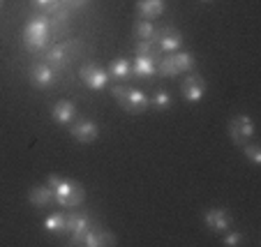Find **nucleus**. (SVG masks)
<instances>
[{"mask_svg": "<svg viewBox=\"0 0 261 247\" xmlns=\"http://www.w3.org/2000/svg\"><path fill=\"white\" fill-rule=\"evenodd\" d=\"M79 245H84V247H114V245H118V240H116V236L109 231V229L95 227L93 224V227L84 233Z\"/></svg>", "mask_w": 261, "mask_h": 247, "instance_id": "obj_10", "label": "nucleus"}, {"mask_svg": "<svg viewBox=\"0 0 261 247\" xmlns=\"http://www.w3.org/2000/svg\"><path fill=\"white\" fill-rule=\"evenodd\" d=\"M153 35H155L153 21L139 19L137 23H134V37H137V40H153Z\"/></svg>", "mask_w": 261, "mask_h": 247, "instance_id": "obj_21", "label": "nucleus"}, {"mask_svg": "<svg viewBox=\"0 0 261 247\" xmlns=\"http://www.w3.org/2000/svg\"><path fill=\"white\" fill-rule=\"evenodd\" d=\"M76 116H79V111H76L74 102H69V99H58L51 106V120L56 125H72L76 120Z\"/></svg>", "mask_w": 261, "mask_h": 247, "instance_id": "obj_14", "label": "nucleus"}, {"mask_svg": "<svg viewBox=\"0 0 261 247\" xmlns=\"http://www.w3.org/2000/svg\"><path fill=\"white\" fill-rule=\"evenodd\" d=\"M132 74L139 79H150L153 74H158V63L148 56H137L132 63Z\"/></svg>", "mask_w": 261, "mask_h": 247, "instance_id": "obj_17", "label": "nucleus"}, {"mask_svg": "<svg viewBox=\"0 0 261 247\" xmlns=\"http://www.w3.org/2000/svg\"><path fill=\"white\" fill-rule=\"evenodd\" d=\"M231 222H233L231 213L224 210V208H211V210L203 213V224L215 233H224L229 227H231Z\"/></svg>", "mask_w": 261, "mask_h": 247, "instance_id": "obj_13", "label": "nucleus"}, {"mask_svg": "<svg viewBox=\"0 0 261 247\" xmlns=\"http://www.w3.org/2000/svg\"><path fill=\"white\" fill-rule=\"evenodd\" d=\"M111 95H114V97L118 99L120 106H123L127 114H132V116L143 114V111L150 106V99H148V95L143 93V90H139V88L114 86V88H111Z\"/></svg>", "mask_w": 261, "mask_h": 247, "instance_id": "obj_3", "label": "nucleus"}, {"mask_svg": "<svg viewBox=\"0 0 261 247\" xmlns=\"http://www.w3.org/2000/svg\"><path fill=\"white\" fill-rule=\"evenodd\" d=\"M153 44L158 46L160 53H176V51H180V46H182V35H180V30L171 28V25L155 28Z\"/></svg>", "mask_w": 261, "mask_h": 247, "instance_id": "obj_5", "label": "nucleus"}, {"mask_svg": "<svg viewBox=\"0 0 261 247\" xmlns=\"http://www.w3.org/2000/svg\"><path fill=\"white\" fill-rule=\"evenodd\" d=\"M51 44V19L46 14H35L23 28V46L30 53H44Z\"/></svg>", "mask_w": 261, "mask_h": 247, "instance_id": "obj_1", "label": "nucleus"}, {"mask_svg": "<svg viewBox=\"0 0 261 247\" xmlns=\"http://www.w3.org/2000/svg\"><path fill=\"white\" fill-rule=\"evenodd\" d=\"M69 136L74 141H79V144H93L95 139L99 136V127L90 118H76L69 125Z\"/></svg>", "mask_w": 261, "mask_h": 247, "instance_id": "obj_7", "label": "nucleus"}, {"mask_svg": "<svg viewBox=\"0 0 261 247\" xmlns=\"http://www.w3.org/2000/svg\"><path fill=\"white\" fill-rule=\"evenodd\" d=\"M171 58L178 69V74H190L197 67V60H194V56L190 51H176V53H171Z\"/></svg>", "mask_w": 261, "mask_h": 247, "instance_id": "obj_18", "label": "nucleus"}, {"mask_svg": "<svg viewBox=\"0 0 261 247\" xmlns=\"http://www.w3.org/2000/svg\"><path fill=\"white\" fill-rule=\"evenodd\" d=\"M201 3H213V0H201Z\"/></svg>", "mask_w": 261, "mask_h": 247, "instance_id": "obj_29", "label": "nucleus"}, {"mask_svg": "<svg viewBox=\"0 0 261 247\" xmlns=\"http://www.w3.org/2000/svg\"><path fill=\"white\" fill-rule=\"evenodd\" d=\"M44 229L49 233H56V236H58V233H65V231H67V215L58 213V210H56V213H51L49 217L44 219Z\"/></svg>", "mask_w": 261, "mask_h": 247, "instance_id": "obj_20", "label": "nucleus"}, {"mask_svg": "<svg viewBox=\"0 0 261 247\" xmlns=\"http://www.w3.org/2000/svg\"><path fill=\"white\" fill-rule=\"evenodd\" d=\"M229 136L233 139V144L243 146L245 141H250V139L254 136V120L245 114L236 116V118L229 123Z\"/></svg>", "mask_w": 261, "mask_h": 247, "instance_id": "obj_9", "label": "nucleus"}, {"mask_svg": "<svg viewBox=\"0 0 261 247\" xmlns=\"http://www.w3.org/2000/svg\"><path fill=\"white\" fill-rule=\"evenodd\" d=\"M3 3H5V0H0V10H3Z\"/></svg>", "mask_w": 261, "mask_h": 247, "instance_id": "obj_28", "label": "nucleus"}, {"mask_svg": "<svg viewBox=\"0 0 261 247\" xmlns=\"http://www.w3.org/2000/svg\"><path fill=\"white\" fill-rule=\"evenodd\" d=\"M158 74L160 76H178V69H176V65H173V58H171V53H162V58L158 60Z\"/></svg>", "mask_w": 261, "mask_h": 247, "instance_id": "obj_22", "label": "nucleus"}, {"mask_svg": "<svg viewBox=\"0 0 261 247\" xmlns=\"http://www.w3.org/2000/svg\"><path fill=\"white\" fill-rule=\"evenodd\" d=\"M74 49H79L76 42H60V44L49 46V49L42 53V58H44V63L49 65V67H54L56 72H60V69L67 67L69 58L74 56Z\"/></svg>", "mask_w": 261, "mask_h": 247, "instance_id": "obj_4", "label": "nucleus"}, {"mask_svg": "<svg viewBox=\"0 0 261 247\" xmlns=\"http://www.w3.org/2000/svg\"><path fill=\"white\" fill-rule=\"evenodd\" d=\"M79 79L84 81L86 88L104 90L109 86V79H111V76H109V72L104 67H99V65H95V63H88L79 69Z\"/></svg>", "mask_w": 261, "mask_h": 247, "instance_id": "obj_6", "label": "nucleus"}, {"mask_svg": "<svg viewBox=\"0 0 261 247\" xmlns=\"http://www.w3.org/2000/svg\"><path fill=\"white\" fill-rule=\"evenodd\" d=\"M28 76H30V84L40 90H49L51 86L56 84V69L49 67L44 60H42V63H35L33 67H30Z\"/></svg>", "mask_w": 261, "mask_h": 247, "instance_id": "obj_12", "label": "nucleus"}, {"mask_svg": "<svg viewBox=\"0 0 261 247\" xmlns=\"http://www.w3.org/2000/svg\"><path fill=\"white\" fill-rule=\"evenodd\" d=\"M107 72H109V76H114V79H118V81H125L132 76V63H129L127 58H116L114 63L109 65Z\"/></svg>", "mask_w": 261, "mask_h": 247, "instance_id": "obj_19", "label": "nucleus"}, {"mask_svg": "<svg viewBox=\"0 0 261 247\" xmlns=\"http://www.w3.org/2000/svg\"><path fill=\"white\" fill-rule=\"evenodd\" d=\"M245 242V236H243L241 231H224V238H222V245L224 247H238Z\"/></svg>", "mask_w": 261, "mask_h": 247, "instance_id": "obj_25", "label": "nucleus"}, {"mask_svg": "<svg viewBox=\"0 0 261 247\" xmlns=\"http://www.w3.org/2000/svg\"><path fill=\"white\" fill-rule=\"evenodd\" d=\"M46 185L54 192L56 203L63 208H79L86 199L81 183H76L72 178H65V176H58V173H51L49 178H46Z\"/></svg>", "mask_w": 261, "mask_h": 247, "instance_id": "obj_2", "label": "nucleus"}, {"mask_svg": "<svg viewBox=\"0 0 261 247\" xmlns=\"http://www.w3.org/2000/svg\"><path fill=\"white\" fill-rule=\"evenodd\" d=\"M93 227V217L88 213H69L67 215V231L72 236L69 245H79V240L84 238V233Z\"/></svg>", "mask_w": 261, "mask_h": 247, "instance_id": "obj_11", "label": "nucleus"}, {"mask_svg": "<svg viewBox=\"0 0 261 247\" xmlns=\"http://www.w3.org/2000/svg\"><path fill=\"white\" fill-rule=\"evenodd\" d=\"M63 3L69 7V10H74V7H84V5H88V0H63Z\"/></svg>", "mask_w": 261, "mask_h": 247, "instance_id": "obj_27", "label": "nucleus"}, {"mask_svg": "<svg viewBox=\"0 0 261 247\" xmlns=\"http://www.w3.org/2000/svg\"><path fill=\"white\" fill-rule=\"evenodd\" d=\"M28 203L33 208H37V210H44V208L54 206L56 197H54L49 185H35V187H30V192H28Z\"/></svg>", "mask_w": 261, "mask_h": 247, "instance_id": "obj_15", "label": "nucleus"}, {"mask_svg": "<svg viewBox=\"0 0 261 247\" xmlns=\"http://www.w3.org/2000/svg\"><path fill=\"white\" fill-rule=\"evenodd\" d=\"M33 5L40 7V10L46 14V12H51L56 5H60V0H33Z\"/></svg>", "mask_w": 261, "mask_h": 247, "instance_id": "obj_26", "label": "nucleus"}, {"mask_svg": "<svg viewBox=\"0 0 261 247\" xmlns=\"http://www.w3.org/2000/svg\"><path fill=\"white\" fill-rule=\"evenodd\" d=\"M150 104H153V109H155V111H167L169 106L173 104V99H171V95H169L167 90L160 88L158 93H155V97H153V102H150Z\"/></svg>", "mask_w": 261, "mask_h": 247, "instance_id": "obj_23", "label": "nucleus"}, {"mask_svg": "<svg viewBox=\"0 0 261 247\" xmlns=\"http://www.w3.org/2000/svg\"><path fill=\"white\" fill-rule=\"evenodd\" d=\"M243 153H245V157L250 159L254 167H259L261 164V146L259 144H243Z\"/></svg>", "mask_w": 261, "mask_h": 247, "instance_id": "obj_24", "label": "nucleus"}, {"mask_svg": "<svg viewBox=\"0 0 261 247\" xmlns=\"http://www.w3.org/2000/svg\"><path fill=\"white\" fill-rule=\"evenodd\" d=\"M137 14L139 19L153 21L164 14V0H137Z\"/></svg>", "mask_w": 261, "mask_h": 247, "instance_id": "obj_16", "label": "nucleus"}, {"mask_svg": "<svg viewBox=\"0 0 261 247\" xmlns=\"http://www.w3.org/2000/svg\"><path fill=\"white\" fill-rule=\"evenodd\" d=\"M180 90H182V99L190 104H197L206 97V81H203L201 74H192L190 72L180 84Z\"/></svg>", "mask_w": 261, "mask_h": 247, "instance_id": "obj_8", "label": "nucleus"}]
</instances>
